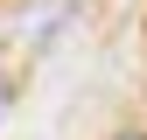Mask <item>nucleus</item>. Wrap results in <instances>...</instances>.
<instances>
[{"label": "nucleus", "instance_id": "obj_1", "mask_svg": "<svg viewBox=\"0 0 147 140\" xmlns=\"http://www.w3.org/2000/svg\"><path fill=\"white\" fill-rule=\"evenodd\" d=\"M112 140H147V133H112Z\"/></svg>", "mask_w": 147, "mask_h": 140}]
</instances>
